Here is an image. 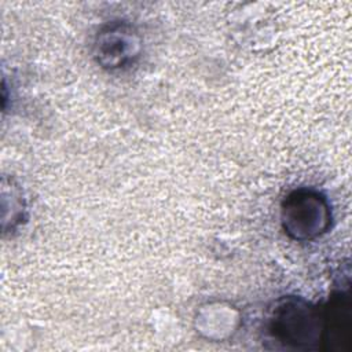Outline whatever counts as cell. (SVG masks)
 I'll return each mask as SVG.
<instances>
[{
  "mask_svg": "<svg viewBox=\"0 0 352 352\" xmlns=\"http://www.w3.org/2000/svg\"><path fill=\"white\" fill-rule=\"evenodd\" d=\"M265 333L275 348L322 351L323 309L304 297H280L270 309Z\"/></svg>",
  "mask_w": 352,
  "mask_h": 352,
  "instance_id": "cell-1",
  "label": "cell"
},
{
  "mask_svg": "<svg viewBox=\"0 0 352 352\" xmlns=\"http://www.w3.org/2000/svg\"><path fill=\"white\" fill-rule=\"evenodd\" d=\"M333 213L327 197L312 187L290 191L280 205V226L293 241L309 242L324 235L331 226Z\"/></svg>",
  "mask_w": 352,
  "mask_h": 352,
  "instance_id": "cell-2",
  "label": "cell"
},
{
  "mask_svg": "<svg viewBox=\"0 0 352 352\" xmlns=\"http://www.w3.org/2000/svg\"><path fill=\"white\" fill-rule=\"evenodd\" d=\"M142 36L131 22L110 21L95 36L94 59L103 70H124L138 60L142 54Z\"/></svg>",
  "mask_w": 352,
  "mask_h": 352,
  "instance_id": "cell-3",
  "label": "cell"
},
{
  "mask_svg": "<svg viewBox=\"0 0 352 352\" xmlns=\"http://www.w3.org/2000/svg\"><path fill=\"white\" fill-rule=\"evenodd\" d=\"M323 309V342L322 351H352V298L349 283L345 289L334 290Z\"/></svg>",
  "mask_w": 352,
  "mask_h": 352,
  "instance_id": "cell-4",
  "label": "cell"
}]
</instances>
